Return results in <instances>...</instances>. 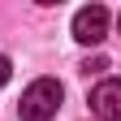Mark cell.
<instances>
[{"instance_id":"obj_1","label":"cell","mask_w":121,"mask_h":121,"mask_svg":"<svg viewBox=\"0 0 121 121\" xmlns=\"http://www.w3.org/2000/svg\"><path fill=\"white\" fill-rule=\"evenodd\" d=\"M60 99H65V86L56 78H35L26 91H22V104H17V117L22 121H52Z\"/></svg>"},{"instance_id":"obj_2","label":"cell","mask_w":121,"mask_h":121,"mask_svg":"<svg viewBox=\"0 0 121 121\" xmlns=\"http://www.w3.org/2000/svg\"><path fill=\"white\" fill-rule=\"evenodd\" d=\"M108 9L104 4H82L78 13H73V39L86 43V48H95V43H104V35H108Z\"/></svg>"},{"instance_id":"obj_3","label":"cell","mask_w":121,"mask_h":121,"mask_svg":"<svg viewBox=\"0 0 121 121\" xmlns=\"http://www.w3.org/2000/svg\"><path fill=\"white\" fill-rule=\"evenodd\" d=\"M91 112L95 121H121V78H104L91 86Z\"/></svg>"},{"instance_id":"obj_4","label":"cell","mask_w":121,"mask_h":121,"mask_svg":"<svg viewBox=\"0 0 121 121\" xmlns=\"http://www.w3.org/2000/svg\"><path fill=\"white\" fill-rule=\"evenodd\" d=\"M82 69L86 73H99V69H108V60H104V56H91V60H82Z\"/></svg>"},{"instance_id":"obj_5","label":"cell","mask_w":121,"mask_h":121,"mask_svg":"<svg viewBox=\"0 0 121 121\" xmlns=\"http://www.w3.org/2000/svg\"><path fill=\"white\" fill-rule=\"evenodd\" d=\"M9 78H13V65H9V56H0V86H4Z\"/></svg>"},{"instance_id":"obj_6","label":"cell","mask_w":121,"mask_h":121,"mask_svg":"<svg viewBox=\"0 0 121 121\" xmlns=\"http://www.w3.org/2000/svg\"><path fill=\"white\" fill-rule=\"evenodd\" d=\"M117 30H121V17H117Z\"/></svg>"}]
</instances>
